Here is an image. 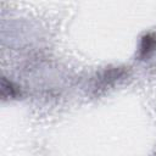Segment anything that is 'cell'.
<instances>
[{
  "mask_svg": "<svg viewBox=\"0 0 156 156\" xmlns=\"http://www.w3.org/2000/svg\"><path fill=\"white\" fill-rule=\"evenodd\" d=\"M154 45H155V40L151 39L150 35H146L144 38V44L141 45V51L144 52V55H147V52L154 49Z\"/></svg>",
  "mask_w": 156,
  "mask_h": 156,
  "instance_id": "6da1fadb",
  "label": "cell"
}]
</instances>
